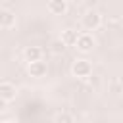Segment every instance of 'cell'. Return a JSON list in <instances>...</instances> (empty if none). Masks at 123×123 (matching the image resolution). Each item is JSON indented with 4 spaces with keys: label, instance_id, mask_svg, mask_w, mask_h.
<instances>
[{
    "label": "cell",
    "instance_id": "cell-10",
    "mask_svg": "<svg viewBox=\"0 0 123 123\" xmlns=\"http://www.w3.org/2000/svg\"><path fill=\"white\" fill-rule=\"evenodd\" d=\"M54 119L56 121H73V115H69V113H58Z\"/></svg>",
    "mask_w": 123,
    "mask_h": 123
},
{
    "label": "cell",
    "instance_id": "cell-11",
    "mask_svg": "<svg viewBox=\"0 0 123 123\" xmlns=\"http://www.w3.org/2000/svg\"><path fill=\"white\" fill-rule=\"evenodd\" d=\"M63 48H65V44H63L62 40H56V42L52 44V50H54V52H63Z\"/></svg>",
    "mask_w": 123,
    "mask_h": 123
},
{
    "label": "cell",
    "instance_id": "cell-7",
    "mask_svg": "<svg viewBox=\"0 0 123 123\" xmlns=\"http://www.w3.org/2000/svg\"><path fill=\"white\" fill-rule=\"evenodd\" d=\"M13 25H15V13L12 10H0V27L12 29Z\"/></svg>",
    "mask_w": 123,
    "mask_h": 123
},
{
    "label": "cell",
    "instance_id": "cell-12",
    "mask_svg": "<svg viewBox=\"0 0 123 123\" xmlns=\"http://www.w3.org/2000/svg\"><path fill=\"white\" fill-rule=\"evenodd\" d=\"M6 104H8V102H4V100L0 98V110H4V106H6Z\"/></svg>",
    "mask_w": 123,
    "mask_h": 123
},
{
    "label": "cell",
    "instance_id": "cell-13",
    "mask_svg": "<svg viewBox=\"0 0 123 123\" xmlns=\"http://www.w3.org/2000/svg\"><path fill=\"white\" fill-rule=\"evenodd\" d=\"M2 4H4V0H0V6H2Z\"/></svg>",
    "mask_w": 123,
    "mask_h": 123
},
{
    "label": "cell",
    "instance_id": "cell-5",
    "mask_svg": "<svg viewBox=\"0 0 123 123\" xmlns=\"http://www.w3.org/2000/svg\"><path fill=\"white\" fill-rule=\"evenodd\" d=\"M46 71H48V67H46V63L42 62V60H37V62H29V75L31 77H44L46 75Z\"/></svg>",
    "mask_w": 123,
    "mask_h": 123
},
{
    "label": "cell",
    "instance_id": "cell-2",
    "mask_svg": "<svg viewBox=\"0 0 123 123\" xmlns=\"http://www.w3.org/2000/svg\"><path fill=\"white\" fill-rule=\"evenodd\" d=\"M81 23H83V27H85L86 31H96V29L102 25V15H100L96 10H88V12H85Z\"/></svg>",
    "mask_w": 123,
    "mask_h": 123
},
{
    "label": "cell",
    "instance_id": "cell-9",
    "mask_svg": "<svg viewBox=\"0 0 123 123\" xmlns=\"http://www.w3.org/2000/svg\"><path fill=\"white\" fill-rule=\"evenodd\" d=\"M60 40H62L65 46H75V40H77V31H73V29H65V31H62Z\"/></svg>",
    "mask_w": 123,
    "mask_h": 123
},
{
    "label": "cell",
    "instance_id": "cell-3",
    "mask_svg": "<svg viewBox=\"0 0 123 123\" xmlns=\"http://www.w3.org/2000/svg\"><path fill=\"white\" fill-rule=\"evenodd\" d=\"M94 44H96V40H94V37L92 35H88V33H83V35H77V40H75V48L79 50V52H90L92 48H94Z\"/></svg>",
    "mask_w": 123,
    "mask_h": 123
},
{
    "label": "cell",
    "instance_id": "cell-4",
    "mask_svg": "<svg viewBox=\"0 0 123 123\" xmlns=\"http://www.w3.org/2000/svg\"><path fill=\"white\" fill-rule=\"evenodd\" d=\"M15 96H17L15 85H12V83H8V81L0 83V98H2L4 102H12V100H15Z\"/></svg>",
    "mask_w": 123,
    "mask_h": 123
},
{
    "label": "cell",
    "instance_id": "cell-1",
    "mask_svg": "<svg viewBox=\"0 0 123 123\" xmlns=\"http://www.w3.org/2000/svg\"><path fill=\"white\" fill-rule=\"evenodd\" d=\"M92 73V65L88 60H75L73 65H71V75L77 77V79H86L90 77Z\"/></svg>",
    "mask_w": 123,
    "mask_h": 123
},
{
    "label": "cell",
    "instance_id": "cell-8",
    "mask_svg": "<svg viewBox=\"0 0 123 123\" xmlns=\"http://www.w3.org/2000/svg\"><path fill=\"white\" fill-rule=\"evenodd\" d=\"M23 58L25 62H37V60H42V50L38 46H27L23 50Z\"/></svg>",
    "mask_w": 123,
    "mask_h": 123
},
{
    "label": "cell",
    "instance_id": "cell-6",
    "mask_svg": "<svg viewBox=\"0 0 123 123\" xmlns=\"http://www.w3.org/2000/svg\"><path fill=\"white\" fill-rule=\"evenodd\" d=\"M48 12L52 15H63L67 12V0H48Z\"/></svg>",
    "mask_w": 123,
    "mask_h": 123
}]
</instances>
